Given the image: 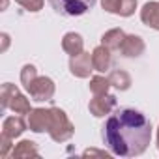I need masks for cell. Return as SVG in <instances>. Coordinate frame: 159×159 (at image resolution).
<instances>
[{
	"label": "cell",
	"instance_id": "18",
	"mask_svg": "<svg viewBox=\"0 0 159 159\" xmlns=\"http://www.w3.org/2000/svg\"><path fill=\"white\" fill-rule=\"evenodd\" d=\"M17 92H19V90H17L15 84H11V83H4V84H2V88H0V105H2V109H8L10 99H11Z\"/></svg>",
	"mask_w": 159,
	"mask_h": 159
},
{
	"label": "cell",
	"instance_id": "7",
	"mask_svg": "<svg viewBox=\"0 0 159 159\" xmlns=\"http://www.w3.org/2000/svg\"><path fill=\"white\" fill-rule=\"evenodd\" d=\"M114 107H116V98H114V96H111V94L96 96V98H94V99H90V103H88L90 114H92V116H96V118H103V116L111 114Z\"/></svg>",
	"mask_w": 159,
	"mask_h": 159
},
{
	"label": "cell",
	"instance_id": "13",
	"mask_svg": "<svg viewBox=\"0 0 159 159\" xmlns=\"http://www.w3.org/2000/svg\"><path fill=\"white\" fill-rule=\"evenodd\" d=\"M124 39H125V32L122 28H112L101 36V45H105L109 51H116L122 47Z\"/></svg>",
	"mask_w": 159,
	"mask_h": 159
},
{
	"label": "cell",
	"instance_id": "4",
	"mask_svg": "<svg viewBox=\"0 0 159 159\" xmlns=\"http://www.w3.org/2000/svg\"><path fill=\"white\" fill-rule=\"evenodd\" d=\"M25 88H26L28 96H30L34 101H51L52 96H54V90H56L52 79H49V77H39V75L34 79L30 84H26Z\"/></svg>",
	"mask_w": 159,
	"mask_h": 159
},
{
	"label": "cell",
	"instance_id": "5",
	"mask_svg": "<svg viewBox=\"0 0 159 159\" xmlns=\"http://www.w3.org/2000/svg\"><path fill=\"white\" fill-rule=\"evenodd\" d=\"M69 71H71V75H75L77 79H88L90 73L94 71L92 54L83 51V52L71 56V58H69Z\"/></svg>",
	"mask_w": 159,
	"mask_h": 159
},
{
	"label": "cell",
	"instance_id": "20",
	"mask_svg": "<svg viewBox=\"0 0 159 159\" xmlns=\"http://www.w3.org/2000/svg\"><path fill=\"white\" fill-rule=\"evenodd\" d=\"M137 6H139L137 0H122V2H120V11H118V15H120V17H131V15L135 13Z\"/></svg>",
	"mask_w": 159,
	"mask_h": 159
},
{
	"label": "cell",
	"instance_id": "2",
	"mask_svg": "<svg viewBox=\"0 0 159 159\" xmlns=\"http://www.w3.org/2000/svg\"><path fill=\"white\" fill-rule=\"evenodd\" d=\"M52 109V120H51V127H49V135L54 142H66L73 137L75 133V125L71 124V120L67 118V114L58 109V107H51Z\"/></svg>",
	"mask_w": 159,
	"mask_h": 159
},
{
	"label": "cell",
	"instance_id": "21",
	"mask_svg": "<svg viewBox=\"0 0 159 159\" xmlns=\"http://www.w3.org/2000/svg\"><path fill=\"white\" fill-rule=\"evenodd\" d=\"M15 2H17L19 6H23L25 10H28V11L36 13V11H39V10L43 8L45 0H15Z\"/></svg>",
	"mask_w": 159,
	"mask_h": 159
},
{
	"label": "cell",
	"instance_id": "11",
	"mask_svg": "<svg viewBox=\"0 0 159 159\" xmlns=\"http://www.w3.org/2000/svg\"><path fill=\"white\" fill-rule=\"evenodd\" d=\"M92 64H94V69L99 71V73H105L109 67H111V51L105 47V45H99L92 51Z\"/></svg>",
	"mask_w": 159,
	"mask_h": 159
},
{
	"label": "cell",
	"instance_id": "3",
	"mask_svg": "<svg viewBox=\"0 0 159 159\" xmlns=\"http://www.w3.org/2000/svg\"><path fill=\"white\" fill-rule=\"evenodd\" d=\"M51 8L66 17H79L84 15L96 6V0H49Z\"/></svg>",
	"mask_w": 159,
	"mask_h": 159
},
{
	"label": "cell",
	"instance_id": "12",
	"mask_svg": "<svg viewBox=\"0 0 159 159\" xmlns=\"http://www.w3.org/2000/svg\"><path fill=\"white\" fill-rule=\"evenodd\" d=\"M26 125L28 124H25V120L21 116H10L2 122V133H6L11 139H17L26 131Z\"/></svg>",
	"mask_w": 159,
	"mask_h": 159
},
{
	"label": "cell",
	"instance_id": "25",
	"mask_svg": "<svg viewBox=\"0 0 159 159\" xmlns=\"http://www.w3.org/2000/svg\"><path fill=\"white\" fill-rule=\"evenodd\" d=\"M8 47H10V36H8L6 32H2V49H0V51L6 52V51H8Z\"/></svg>",
	"mask_w": 159,
	"mask_h": 159
},
{
	"label": "cell",
	"instance_id": "15",
	"mask_svg": "<svg viewBox=\"0 0 159 159\" xmlns=\"http://www.w3.org/2000/svg\"><path fill=\"white\" fill-rule=\"evenodd\" d=\"M11 157H39L38 146L34 140H21L13 150H11Z\"/></svg>",
	"mask_w": 159,
	"mask_h": 159
},
{
	"label": "cell",
	"instance_id": "24",
	"mask_svg": "<svg viewBox=\"0 0 159 159\" xmlns=\"http://www.w3.org/2000/svg\"><path fill=\"white\" fill-rule=\"evenodd\" d=\"M83 155H99V157H111V153H107V152H101V150H96V148H88V150H84V153Z\"/></svg>",
	"mask_w": 159,
	"mask_h": 159
},
{
	"label": "cell",
	"instance_id": "8",
	"mask_svg": "<svg viewBox=\"0 0 159 159\" xmlns=\"http://www.w3.org/2000/svg\"><path fill=\"white\" fill-rule=\"evenodd\" d=\"M144 49H146L144 39L140 36H137V34L125 36V39H124V43L120 47V51H122V54L125 58H137V56H140L144 52Z\"/></svg>",
	"mask_w": 159,
	"mask_h": 159
},
{
	"label": "cell",
	"instance_id": "22",
	"mask_svg": "<svg viewBox=\"0 0 159 159\" xmlns=\"http://www.w3.org/2000/svg\"><path fill=\"white\" fill-rule=\"evenodd\" d=\"M11 137H8L6 133H2V135H0V157H8V153H10V150H11Z\"/></svg>",
	"mask_w": 159,
	"mask_h": 159
},
{
	"label": "cell",
	"instance_id": "10",
	"mask_svg": "<svg viewBox=\"0 0 159 159\" xmlns=\"http://www.w3.org/2000/svg\"><path fill=\"white\" fill-rule=\"evenodd\" d=\"M62 49L69 54V56H75L79 52H83L84 49V39L81 34H77V32H67L64 34L62 38Z\"/></svg>",
	"mask_w": 159,
	"mask_h": 159
},
{
	"label": "cell",
	"instance_id": "26",
	"mask_svg": "<svg viewBox=\"0 0 159 159\" xmlns=\"http://www.w3.org/2000/svg\"><path fill=\"white\" fill-rule=\"evenodd\" d=\"M8 8V0H2V10H6Z\"/></svg>",
	"mask_w": 159,
	"mask_h": 159
},
{
	"label": "cell",
	"instance_id": "1",
	"mask_svg": "<svg viewBox=\"0 0 159 159\" xmlns=\"http://www.w3.org/2000/svg\"><path fill=\"white\" fill-rule=\"evenodd\" d=\"M105 146L120 157H135L146 152L152 140V122L135 109H118L103 125Z\"/></svg>",
	"mask_w": 159,
	"mask_h": 159
},
{
	"label": "cell",
	"instance_id": "6",
	"mask_svg": "<svg viewBox=\"0 0 159 159\" xmlns=\"http://www.w3.org/2000/svg\"><path fill=\"white\" fill-rule=\"evenodd\" d=\"M51 120H52V109H32L28 112V127L34 133H49L51 127Z\"/></svg>",
	"mask_w": 159,
	"mask_h": 159
},
{
	"label": "cell",
	"instance_id": "17",
	"mask_svg": "<svg viewBox=\"0 0 159 159\" xmlns=\"http://www.w3.org/2000/svg\"><path fill=\"white\" fill-rule=\"evenodd\" d=\"M109 88H111V83H109V77H101V75H96L90 79V92L94 96H101V94H109Z\"/></svg>",
	"mask_w": 159,
	"mask_h": 159
},
{
	"label": "cell",
	"instance_id": "23",
	"mask_svg": "<svg viewBox=\"0 0 159 159\" xmlns=\"http://www.w3.org/2000/svg\"><path fill=\"white\" fill-rule=\"evenodd\" d=\"M120 2H122V0H101V8H103L105 11H109V13H116V15H118V11H120Z\"/></svg>",
	"mask_w": 159,
	"mask_h": 159
},
{
	"label": "cell",
	"instance_id": "9",
	"mask_svg": "<svg viewBox=\"0 0 159 159\" xmlns=\"http://www.w3.org/2000/svg\"><path fill=\"white\" fill-rule=\"evenodd\" d=\"M140 21L146 26L159 30V2H146L140 10Z\"/></svg>",
	"mask_w": 159,
	"mask_h": 159
},
{
	"label": "cell",
	"instance_id": "27",
	"mask_svg": "<svg viewBox=\"0 0 159 159\" xmlns=\"http://www.w3.org/2000/svg\"><path fill=\"white\" fill-rule=\"evenodd\" d=\"M157 148H159V127H157Z\"/></svg>",
	"mask_w": 159,
	"mask_h": 159
},
{
	"label": "cell",
	"instance_id": "19",
	"mask_svg": "<svg viewBox=\"0 0 159 159\" xmlns=\"http://www.w3.org/2000/svg\"><path fill=\"white\" fill-rule=\"evenodd\" d=\"M36 77H38V69H36V66H32V64L23 66V69H21V83H23L25 86L30 84Z\"/></svg>",
	"mask_w": 159,
	"mask_h": 159
},
{
	"label": "cell",
	"instance_id": "16",
	"mask_svg": "<svg viewBox=\"0 0 159 159\" xmlns=\"http://www.w3.org/2000/svg\"><path fill=\"white\" fill-rule=\"evenodd\" d=\"M8 109H10V111H13L15 114H28V112L32 111L30 101H28V99H26V96H23L21 92H17V94L10 99Z\"/></svg>",
	"mask_w": 159,
	"mask_h": 159
},
{
	"label": "cell",
	"instance_id": "14",
	"mask_svg": "<svg viewBox=\"0 0 159 159\" xmlns=\"http://www.w3.org/2000/svg\"><path fill=\"white\" fill-rule=\"evenodd\" d=\"M109 83H111V86H114L116 90L124 92V90H129V86H131V77H129V73L124 71V69H114V71L109 75Z\"/></svg>",
	"mask_w": 159,
	"mask_h": 159
}]
</instances>
